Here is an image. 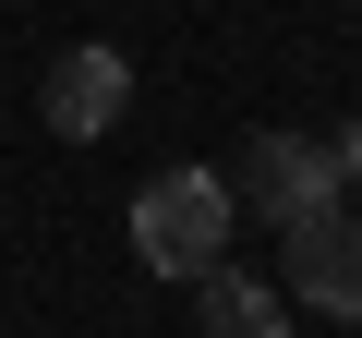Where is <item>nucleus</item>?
Wrapping results in <instances>:
<instances>
[{"instance_id": "obj_1", "label": "nucleus", "mask_w": 362, "mask_h": 338, "mask_svg": "<svg viewBox=\"0 0 362 338\" xmlns=\"http://www.w3.org/2000/svg\"><path fill=\"white\" fill-rule=\"evenodd\" d=\"M230 182V206H254V218H326L350 182H362V121H338V133H254L242 145V169H218Z\"/></svg>"}, {"instance_id": "obj_2", "label": "nucleus", "mask_w": 362, "mask_h": 338, "mask_svg": "<svg viewBox=\"0 0 362 338\" xmlns=\"http://www.w3.org/2000/svg\"><path fill=\"white\" fill-rule=\"evenodd\" d=\"M230 182L218 169H157V182L133 194V254H145V278H169V290H194L206 266H230Z\"/></svg>"}, {"instance_id": "obj_3", "label": "nucleus", "mask_w": 362, "mask_h": 338, "mask_svg": "<svg viewBox=\"0 0 362 338\" xmlns=\"http://www.w3.org/2000/svg\"><path fill=\"white\" fill-rule=\"evenodd\" d=\"M278 302L290 314H326V326H362V218L350 206L278 230Z\"/></svg>"}, {"instance_id": "obj_4", "label": "nucleus", "mask_w": 362, "mask_h": 338, "mask_svg": "<svg viewBox=\"0 0 362 338\" xmlns=\"http://www.w3.org/2000/svg\"><path fill=\"white\" fill-rule=\"evenodd\" d=\"M121 109H133V61H121V49H97V37H85V49H61V61H49V85H37V121H49L61 145H97Z\"/></svg>"}, {"instance_id": "obj_5", "label": "nucleus", "mask_w": 362, "mask_h": 338, "mask_svg": "<svg viewBox=\"0 0 362 338\" xmlns=\"http://www.w3.org/2000/svg\"><path fill=\"white\" fill-rule=\"evenodd\" d=\"M194 314H206V338H290V302H278L266 266H206L194 278Z\"/></svg>"}]
</instances>
